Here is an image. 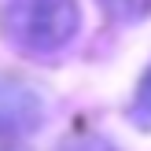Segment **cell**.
Returning <instances> with one entry per match:
<instances>
[{
	"instance_id": "6da1fadb",
	"label": "cell",
	"mask_w": 151,
	"mask_h": 151,
	"mask_svg": "<svg viewBox=\"0 0 151 151\" xmlns=\"http://www.w3.org/2000/svg\"><path fill=\"white\" fill-rule=\"evenodd\" d=\"M78 26V0H0V33L22 55H52L66 48Z\"/></svg>"
},
{
	"instance_id": "7a4b0ae2",
	"label": "cell",
	"mask_w": 151,
	"mask_h": 151,
	"mask_svg": "<svg viewBox=\"0 0 151 151\" xmlns=\"http://www.w3.org/2000/svg\"><path fill=\"white\" fill-rule=\"evenodd\" d=\"M44 96L22 78H0V140H22L44 125Z\"/></svg>"
},
{
	"instance_id": "3957f363",
	"label": "cell",
	"mask_w": 151,
	"mask_h": 151,
	"mask_svg": "<svg viewBox=\"0 0 151 151\" xmlns=\"http://www.w3.org/2000/svg\"><path fill=\"white\" fill-rule=\"evenodd\" d=\"M100 7L118 26H137L151 15V0H100Z\"/></svg>"
},
{
	"instance_id": "277c9868",
	"label": "cell",
	"mask_w": 151,
	"mask_h": 151,
	"mask_svg": "<svg viewBox=\"0 0 151 151\" xmlns=\"http://www.w3.org/2000/svg\"><path fill=\"white\" fill-rule=\"evenodd\" d=\"M133 118H137L140 125H151V66L144 70V78H140V85H137V96H133Z\"/></svg>"
},
{
	"instance_id": "5b68a950",
	"label": "cell",
	"mask_w": 151,
	"mask_h": 151,
	"mask_svg": "<svg viewBox=\"0 0 151 151\" xmlns=\"http://www.w3.org/2000/svg\"><path fill=\"white\" fill-rule=\"evenodd\" d=\"M59 151H118L107 137H66Z\"/></svg>"
}]
</instances>
